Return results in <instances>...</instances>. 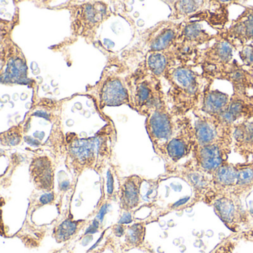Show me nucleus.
<instances>
[{"label":"nucleus","instance_id":"obj_1","mask_svg":"<svg viewBox=\"0 0 253 253\" xmlns=\"http://www.w3.org/2000/svg\"><path fill=\"white\" fill-rule=\"evenodd\" d=\"M195 68L192 63L180 64L164 76L169 85L167 101L177 116H186L198 110L206 86L211 82L197 72Z\"/></svg>","mask_w":253,"mask_h":253},{"label":"nucleus","instance_id":"obj_2","mask_svg":"<svg viewBox=\"0 0 253 253\" xmlns=\"http://www.w3.org/2000/svg\"><path fill=\"white\" fill-rule=\"evenodd\" d=\"M164 2L170 8L169 20L205 22L217 32L223 30L229 23V6L240 3L236 1L218 0H182Z\"/></svg>","mask_w":253,"mask_h":253},{"label":"nucleus","instance_id":"obj_3","mask_svg":"<svg viewBox=\"0 0 253 253\" xmlns=\"http://www.w3.org/2000/svg\"><path fill=\"white\" fill-rule=\"evenodd\" d=\"M113 127L107 125L96 135L89 138H79L75 134H68V163L74 169L81 171L94 168L109 159L113 135Z\"/></svg>","mask_w":253,"mask_h":253},{"label":"nucleus","instance_id":"obj_4","mask_svg":"<svg viewBox=\"0 0 253 253\" xmlns=\"http://www.w3.org/2000/svg\"><path fill=\"white\" fill-rule=\"evenodd\" d=\"M69 3L66 8L70 13L71 29L74 36L82 38L88 44L94 43L100 26L113 14L110 7L100 1Z\"/></svg>","mask_w":253,"mask_h":253},{"label":"nucleus","instance_id":"obj_5","mask_svg":"<svg viewBox=\"0 0 253 253\" xmlns=\"http://www.w3.org/2000/svg\"><path fill=\"white\" fill-rule=\"evenodd\" d=\"M115 66H108L103 70L100 81L87 87L85 94L94 101L99 110L106 106H130V93L127 76L121 75Z\"/></svg>","mask_w":253,"mask_h":253},{"label":"nucleus","instance_id":"obj_6","mask_svg":"<svg viewBox=\"0 0 253 253\" xmlns=\"http://www.w3.org/2000/svg\"><path fill=\"white\" fill-rule=\"evenodd\" d=\"M11 29L1 24V83L8 86L16 85H32L29 78V68L24 53L13 41Z\"/></svg>","mask_w":253,"mask_h":253},{"label":"nucleus","instance_id":"obj_7","mask_svg":"<svg viewBox=\"0 0 253 253\" xmlns=\"http://www.w3.org/2000/svg\"><path fill=\"white\" fill-rule=\"evenodd\" d=\"M130 93V107L147 118L165 100L161 80L152 75H145L136 71L127 75Z\"/></svg>","mask_w":253,"mask_h":253},{"label":"nucleus","instance_id":"obj_8","mask_svg":"<svg viewBox=\"0 0 253 253\" xmlns=\"http://www.w3.org/2000/svg\"><path fill=\"white\" fill-rule=\"evenodd\" d=\"M234 50L230 44L217 36L211 45L198 50L192 64L195 67H200L201 74L207 81L214 82L235 60Z\"/></svg>","mask_w":253,"mask_h":253},{"label":"nucleus","instance_id":"obj_9","mask_svg":"<svg viewBox=\"0 0 253 253\" xmlns=\"http://www.w3.org/2000/svg\"><path fill=\"white\" fill-rule=\"evenodd\" d=\"M180 118L173 112L167 100L146 118V130L157 153L164 156L166 146L177 131Z\"/></svg>","mask_w":253,"mask_h":253},{"label":"nucleus","instance_id":"obj_10","mask_svg":"<svg viewBox=\"0 0 253 253\" xmlns=\"http://www.w3.org/2000/svg\"><path fill=\"white\" fill-rule=\"evenodd\" d=\"M232 149V135H225L207 146H195L191 161L197 168L210 175L228 161Z\"/></svg>","mask_w":253,"mask_h":253},{"label":"nucleus","instance_id":"obj_11","mask_svg":"<svg viewBox=\"0 0 253 253\" xmlns=\"http://www.w3.org/2000/svg\"><path fill=\"white\" fill-rule=\"evenodd\" d=\"M183 26V22H159L142 35L138 43L140 51L146 55L152 51L169 49L177 43Z\"/></svg>","mask_w":253,"mask_h":253},{"label":"nucleus","instance_id":"obj_12","mask_svg":"<svg viewBox=\"0 0 253 253\" xmlns=\"http://www.w3.org/2000/svg\"><path fill=\"white\" fill-rule=\"evenodd\" d=\"M217 38V34H210L200 22H183L181 33L175 45L180 64L192 63L201 45Z\"/></svg>","mask_w":253,"mask_h":253},{"label":"nucleus","instance_id":"obj_13","mask_svg":"<svg viewBox=\"0 0 253 253\" xmlns=\"http://www.w3.org/2000/svg\"><path fill=\"white\" fill-rule=\"evenodd\" d=\"M195 143V128L192 118L189 115L181 117L177 131L166 146L164 158L171 164H177L183 158L192 155Z\"/></svg>","mask_w":253,"mask_h":253},{"label":"nucleus","instance_id":"obj_14","mask_svg":"<svg viewBox=\"0 0 253 253\" xmlns=\"http://www.w3.org/2000/svg\"><path fill=\"white\" fill-rule=\"evenodd\" d=\"M210 206L214 209L216 215L232 232H239L248 223V212L244 210L241 198L233 194L217 197Z\"/></svg>","mask_w":253,"mask_h":253},{"label":"nucleus","instance_id":"obj_15","mask_svg":"<svg viewBox=\"0 0 253 253\" xmlns=\"http://www.w3.org/2000/svg\"><path fill=\"white\" fill-rule=\"evenodd\" d=\"M217 36L230 44L235 51L253 42V6H245L244 11L229 26L217 32Z\"/></svg>","mask_w":253,"mask_h":253},{"label":"nucleus","instance_id":"obj_16","mask_svg":"<svg viewBox=\"0 0 253 253\" xmlns=\"http://www.w3.org/2000/svg\"><path fill=\"white\" fill-rule=\"evenodd\" d=\"M177 172L193 189L195 201L211 204L214 200L211 175L197 168L189 159L177 167Z\"/></svg>","mask_w":253,"mask_h":253},{"label":"nucleus","instance_id":"obj_17","mask_svg":"<svg viewBox=\"0 0 253 253\" xmlns=\"http://www.w3.org/2000/svg\"><path fill=\"white\" fill-rule=\"evenodd\" d=\"M178 65H180V62L174 45L165 51L147 53L144 55V59L137 72L145 75H152L161 80L169 71Z\"/></svg>","mask_w":253,"mask_h":253},{"label":"nucleus","instance_id":"obj_18","mask_svg":"<svg viewBox=\"0 0 253 253\" xmlns=\"http://www.w3.org/2000/svg\"><path fill=\"white\" fill-rule=\"evenodd\" d=\"M218 80L230 83L234 94L253 98V75L236 60H233Z\"/></svg>","mask_w":253,"mask_h":253},{"label":"nucleus","instance_id":"obj_19","mask_svg":"<svg viewBox=\"0 0 253 253\" xmlns=\"http://www.w3.org/2000/svg\"><path fill=\"white\" fill-rule=\"evenodd\" d=\"M192 115H194L193 124L196 140L195 146H207L217 141L223 136L232 135V134H222L212 118L201 111H195L192 112Z\"/></svg>","mask_w":253,"mask_h":253},{"label":"nucleus","instance_id":"obj_20","mask_svg":"<svg viewBox=\"0 0 253 253\" xmlns=\"http://www.w3.org/2000/svg\"><path fill=\"white\" fill-rule=\"evenodd\" d=\"M237 177V164H232L226 161L223 165L220 166L211 175L214 200L221 195L232 194L236 184Z\"/></svg>","mask_w":253,"mask_h":253},{"label":"nucleus","instance_id":"obj_21","mask_svg":"<svg viewBox=\"0 0 253 253\" xmlns=\"http://www.w3.org/2000/svg\"><path fill=\"white\" fill-rule=\"evenodd\" d=\"M232 149L246 161L253 156V120L234 126Z\"/></svg>","mask_w":253,"mask_h":253},{"label":"nucleus","instance_id":"obj_22","mask_svg":"<svg viewBox=\"0 0 253 253\" xmlns=\"http://www.w3.org/2000/svg\"><path fill=\"white\" fill-rule=\"evenodd\" d=\"M212 82H210L206 86L203 94L202 101L198 110L212 119L220 116L227 107L231 95L211 88Z\"/></svg>","mask_w":253,"mask_h":253},{"label":"nucleus","instance_id":"obj_23","mask_svg":"<svg viewBox=\"0 0 253 253\" xmlns=\"http://www.w3.org/2000/svg\"><path fill=\"white\" fill-rule=\"evenodd\" d=\"M30 172L35 185L40 189H51L54 181L52 163L48 157L38 156L32 160Z\"/></svg>","mask_w":253,"mask_h":253},{"label":"nucleus","instance_id":"obj_24","mask_svg":"<svg viewBox=\"0 0 253 253\" xmlns=\"http://www.w3.org/2000/svg\"><path fill=\"white\" fill-rule=\"evenodd\" d=\"M238 177L232 194L241 198L253 191V162L237 164Z\"/></svg>","mask_w":253,"mask_h":253},{"label":"nucleus","instance_id":"obj_25","mask_svg":"<svg viewBox=\"0 0 253 253\" xmlns=\"http://www.w3.org/2000/svg\"><path fill=\"white\" fill-rule=\"evenodd\" d=\"M141 182L140 177L132 176L128 177L123 186L121 201L124 208L126 210L133 208L138 204Z\"/></svg>","mask_w":253,"mask_h":253},{"label":"nucleus","instance_id":"obj_26","mask_svg":"<svg viewBox=\"0 0 253 253\" xmlns=\"http://www.w3.org/2000/svg\"><path fill=\"white\" fill-rule=\"evenodd\" d=\"M79 226V222L66 220L59 225L54 231V236L57 242L61 243L70 239L75 235Z\"/></svg>","mask_w":253,"mask_h":253},{"label":"nucleus","instance_id":"obj_27","mask_svg":"<svg viewBox=\"0 0 253 253\" xmlns=\"http://www.w3.org/2000/svg\"><path fill=\"white\" fill-rule=\"evenodd\" d=\"M23 128L15 126L1 134V143L3 146H14L20 144L23 139Z\"/></svg>","mask_w":253,"mask_h":253},{"label":"nucleus","instance_id":"obj_28","mask_svg":"<svg viewBox=\"0 0 253 253\" xmlns=\"http://www.w3.org/2000/svg\"><path fill=\"white\" fill-rule=\"evenodd\" d=\"M145 228L143 224H134L128 228L126 235V242L131 246H137L143 241Z\"/></svg>","mask_w":253,"mask_h":253},{"label":"nucleus","instance_id":"obj_29","mask_svg":"<svg viewBox=\"0 0 253 253\" xmlns=\"http://www.w3.org/2000/svg\"><path fill=\"white\" fill-rule=\"evenodd\" d=\"M242 66L253 75V42L247 44L237 50Z\"/></svg>","mask_w":253,"mask_h":253},{"label":"nucleus","instance_id":"obj_30","mask_svg":"<svg viewBox=\"0 0 253 253\" xmlns=\"http://www.w3.org/2000/svg\"><path fill=\"white\" fill-rule=\"evenodd\" d=\"M236 243L231 239L225 240L210 253H233Z\"/></svg>","mask_w":253,"mask_h":253},{"label":"nucleus","instance_id":"obj_31","mask_svg":"<svg viewBox=\"0 0 253 253\" xmlns=\"http://www.w3.org/2000/svg\"><path fill=\"white\" fill-rule=\"evenodd\" d=\"M107 190L109 195L113 193L114 191V179L113 175L110 171H108L107 174Z\"/></svg>","mask_w":253,"mask_h":253},{"label":"nucleus","instance_id":"obj_32","mask_svg":"<svg viewBox=\"0 0 253 253\" xmlns=\"http://www.w3.org/2000/svg\"><path fill=\"white\" fill-rule=\"evenodd\" d=\"M54 199V195L53 193H46L42 195L41 198V202L42 204H48L52 202Z\"/></svg>","mask_w":253,"mask_h":253},{"label":"nucleus","instance_id":"obj_33","mask_svg":"<svg viewBox=\"0 0 253 253\" xmlns=\"http://www.w3.org/2000/svg\"><path fill=\"white\" fill-rule=\"evenodd\" d=\"M132 221V218H131V214L130 213H126L124 214L121 220H120L119 223L121 224H124V223H129Z\"/></svg>","mask_w":253,"mask_h":253},{"label":"nucleus","instance_id":"obj_34","mask_svg":"<svg viewBox=\"0 0 253 253\" xmlns=\"http://www.w3.org/2000/svg\"><path fill=\"white\" fill-rule=\"evenodd\" d=\"M99 227V222L97 221V220H94V222H93L92 224L91 225V226H90L89 228H88V229H87L86 232H85V234H88V233H94V232H97V229H98Z\"/></svg>","mask_w":253,"mask_h":253},{"label":"nucleus","instance_id":"obj_35","mask_svg":"<svg viewBox=\"0 0 253 253\" xmlns=\"http://www.w3.org/2000/svg\"><path fill=\"white\" fill-rule=\"evenodd\" d=\"M124 232H125V229H124V226H121V225H116V226H115V227H114V232H115L117 236H122L124 234Z\"/></svg>","mask_w":253,"mask_h":253},{"label":"nucleus","instance_id":"obj_36","mask_svg":"<svg viewBox=\"0 0 253 253\" xmlns=\"http://www.w3.org/2000/svg\"><path fill=\"white\" fill-rule=\"evenodd\" d=\"M108 211V205L106 204V205L103 206L100 209V212H99L98 215H97V218L102 221L103 220V217H104L105 214L107 213Z\"/></svg>","mask_w":253,"mask_h":253}]
</instances>
